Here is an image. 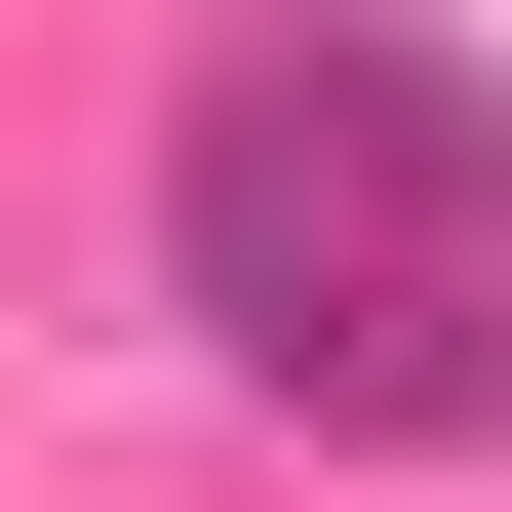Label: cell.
Returning <instances> with one entry per match:
<instances>
[{"instance_id": "obj_1", "label": "cell", "mask_w": 512, "mask_h": 512, "mask_svg": "<svg viewBox=\"0 0 512 512\" xmlns=\"http://www.w3.org/2000/svg\"><path fill=\"white\" fill-rule=\"evenodd\" d=\"M158 316L355 473H512V40L434 0H237L158 79Z\"/></svg>"}]
</instances>
